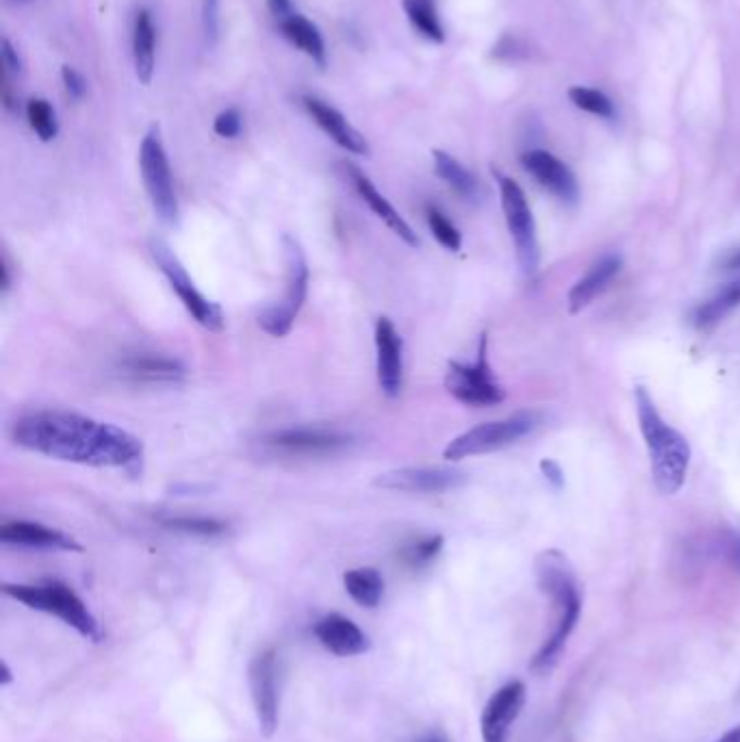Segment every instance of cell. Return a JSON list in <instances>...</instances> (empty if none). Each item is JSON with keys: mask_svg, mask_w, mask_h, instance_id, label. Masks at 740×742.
I'll return each instance as SVG.
<instances>
[{"mask_svg": "<svg viewBox=\"0 0 740 742\" xmlns=\"http://www.w3.org/2000/svg\"><path fill=\"white\" fill-rule=\"evenodd\" d=\"M11 439L29 452L100 469H131L144 458V443L133 432L70 411L22 415L11 424Z\"/></svg>", "mask_w": 740, "mask_h": 742, "instance_id": "1", "label": "cell"}, {"mask_svg": "<svg viewBox=\"0 0 740 742\" xmlns=\"http://www.w3.org/2000/svg\"><path fill=\"white\" fill-rule=\"evenodd\" d=\"M537 582L541 591L552 601L554 628L550 636L545 638L539 654L534 656L532 671L550 673L556 667L560 654H563V649L567 647L569 638L580 621L582 593L569 560L556 552V549L543 552L537 558Z\"/></svg>", "mask_w": 740, "mask_h": 742, "instance_id": "2", "label": "cell"}, {"mask_svg": "<svg viewBox=\"0 0 740 742\" xmlns=\"http://www.w3.org/2000/svg\"><path fill=\"white\" fill-rule=\"evenodd\" d=\"M634 402L654 482L660 493L675 495L686 482L688 465H691V443L680 430L662 419L652 393L645 387L639 385L634 389Z\"/></svg>", "mask_w": 740, "mask_h": 742, "instance_id": "3", "label": "cell"}, {"mask_svg": "<svg viewBox=\"0 0 740 742\" xmlns=\"http://www.w3.org/2000/svg\"><path fill=\"white\" fill-rule=\"evenodd\" d=\"M3 593L31 610L53 614L87 641L100 643L102 636H105L98 619L87 608L85 601L74 593V588L59 580H44L37 584H3Z\"/></svg>", "mask_w": 740, "mask_h": 742, "instance_id": "4", "label": "cell"}, {"mask_svg": "<svg viewBox=\"0 0 740 742\" xmlns=\"http://www.w3.org/2000/svg\"><path fill=\"white\" fill-rule=\"evenodd\" d=\"M543 419L545 415L541 411H519L506 419L487 421V424H480L452 439L443 450V458L463 460L469 456L504 450V447L521 441L523 437H528V434L541 428Z\"/></svg>", "mask_w": 740, "mask_h": 742, "instance_id": "5", "label": "cell"}, {"mask_svg": "<svg viewBox=\"0 0 740 742\" xmlns=\"http://www.w3.org/2000/svg\"><path fill=\"white\" fill-rule=\"evenodd\" d=\"M285 265H287V283L285 293L276 304L267 306L257 317L263 332L270 337H287L293 322L306 302L309 293V263H306L304 250L291 235H285Z\"/></svg>", "mask_w": 740, "mask_h": 742, "instance_id": "6", "label": "cell"}, {"mask_svg": "<svg viewBox=\"0 0 740 742\" xmlns=\"http://www.w3.org/2000/svg\"><path fill=\"white\" fill-rule=\"evenodd\" d=\"M148 248H150L152 259H155L161 274L168 278L172 291L176 293L178 300L183 302V306L189 311V315L194 317L202 328H207L211 332H222L224 324H226L222 306L218 302L209 300L196 287L194 280H191V276L187 274L185 265L181 263V259L176 257L174 250L168 246V243H165L159 237H152L148 241Z\"/></svg>", "mask_w": 740, "mask_h": 742, "instance_id": "7", "label": "cell"}, {"mask_svg": "<svg viewBox=\"0 0 740 742\" xmlns=\"http://www.w3.org/2000/svg\"><path fill=\"white\" fill-rule=\"evenodd\" d=\"M495 178H497V185H500L502 211L506 217L508 233L515 243L519 267L523 274L532 276L539 270L541 248H539V237H537V224H534V215L528 204V198L526 194H523L519 183L513 181L510 176L495 172Z\"/></svg>", "mask_w": 740, "mask_h": 742, "instance_id": "8", "label": "cell"}, {"mask_svg": "<svg viewBox=\"0 0 740 742\" xmlns=\"http://www.w3.org/2000/svg\"><path fill=\"white\" fill-rule=\"evenodd\" d=\"M139 170H142L152 209H155L163 224L174 226L178 222V198L174 191L168 152H165L157 126H152L144 135L142 146H139Z\"/></svg>", "mask_w": 740, "mask_h": 742, "instance_id": "9", "label": "cell"}, {"mask_svg": "<svg viewBox=\"0 0 740 742\" xmlns=\"http://www.w3.org/2000/svg\"><path fill=\"white\" fill-rule=\"evenodd\" d=\"M487 343V335H482L476 361L471 365L452 361L448 374H445V389L454 400L467 406H493L506 398L502 385L495 380L489 365Z\"/></svg>", "mask_w": 740, "mask_h": 742, "instance_id": "10", "label": "cell"}, {"mask_svg": "<svg viewBox=\"0 0 740 742\" xmlns=\"http://www.w3.org/2000/svg\"><path fill=\"white\" fill-rule=\"evenodd\" d=\"M280 664L274 647L259 651L248 667V684L261 734L272 738L280 723Z\"/></svg>", "mask_w": 740, "mask_h": 742, "instance_id": "11", "label": "cell"}, {"mask_svg": "<svg viewBox=\"0 0 740 742\" xmlns=\"http://www.w3.org/2000/svg\"><path fill=\"white\" fill-rule=\"evenodd\" d=\"M352 434L330 428H285L265 437V445L283 456H335L350 450Z\"/></svg>", "mask_w": 740, "mask_h": 742, "instance_id": "12", "label": "cell"}, {"mask_svg": "<svg viewBox=\"0 0 740 742\" xmlns=\"http://www.w3.org/2000/svg\"><path fill=\"white\" fill-rule=\"evenodd\" d=\"M467 482V473L454 467H400L380 473L376 486L400 493H445Z\"/></svg>", "mask_w": 740, "mask_h": 742, "instance_id": "13", "label": "cell"}, {"mask_svg": "<svg viewBox=\"0 0 740 742\" xmlns=\"http://www.w3.org/2000/svg\"><path fill=\"white\" fill-rule=\"evenodd\" d=\"M526 699L528 688L519 680L497 688L480 716L482 742H508L510 729L519 719L523 706H526Z\"/></svg>", "mask_w": 740, "mask_h": 742, "instance_id": "14", "label": "cell"}, {"mask_svg": "<svg viewBox=\"0 0 740 742\" xmlns=\"http://www.w3.org/2000/svg\"><path fill=\"white\" fill-rule=\"evenodd\" d=\"M374 341L378 387L387 398L395 400L404 385V341L389 317H380L376 322Z\"/></svg>", "mask_w": 740, "mask_h": 742, "instance_id": "15", "label": "cell"}, {"mask_svg": "<svg viewBox=\"0 0 740 742\" xmlns=\"http://www.w3.org/2000/svg\"><path fill=\"white\" fill-rule=\"evenodd\" d=\"M521 165L526 172L537 181L541 187H545L550 194H554L560 202L565 204H576L580 198V185L576 174L571 172L567 163L554 157L547 150H528L523 152Z\"/></svg>", "mask_w": 740, "mask_h": 742, "instance_id": "16", "label": "cell"}, {"mask_svg": "<svg viewBox=\"0 0 740 742\" xmlns=\"http://www.w3.org/2000/svg\"><path fill=\"white\" fill-rule=\"evenodd\" d=\"M0 543L24 549H44V552H83V545L68 532L22 519L7 521L0 526Z\"/></svg>", "mask_w": 740, "mask_h": 742, "instance_id": "17", "label": "cell"}, {"mask_svg": "<svg viewBox=\"0 0 740 742\" xmlns=\"http://www.w3.org/2000/svg\"><path fill=\"white\" fill-rule=\"evenodd\" d=\"M315 638L320 645L339 658H354L363 656L372 647L369 636L356 625L352 619L343 617L339 612L324 614V617L315 623Z\"/></svg>", "mask_w": 740, "mask_h": 742, "instance_id": "18", "label": "cell"}, {"mask_svg": "<svg viewBox=\"0 0 740 742\" xmlns=\"http://www.w3.org/2000/svg\"><path fill=\"white\" fill-rule=\"evenodd\" d=\"M302 105L306 113H309V118L320 126L322 133H326L330 139H333L339 148L348 150L352 152V155H359V157L369 155L367 139L354 129L350 120L337 107L328 105L326 100L315 98V96H304Z\"/></svg>", "mask_w": 740, "mask_h": 742, "instance_id": "19", "label": "cell"}, {"mask_svg": "<svg viewBox=\"0 0 740 742\" xmlns=\"http://www.w3.org/2000/svg\"><path fill=\"white\" fill-rule=\"evenodd\" d=\"M348 172H350V181L356 189V194L361 196V200L367 204L369 209L374 211V215L378 217V220L385 222L395 235H398L406 246L411 248H417L419 246V237L413 230V226L408 224L404 217L395 211L393 204L380 194L378 187L369 181V176L365 172H361L359 168H354V165H348Z\"/></svg>", "mask_w": 740, "mask_h": 742, "instance_id": "20", "label": "cell"}, {"mask_svg": "<svg viewBox=\"0 0 740 742\" xmlns=\"http://www.w3.org/2000/svg\"><path fill=\"white\" fill-rule=\"evenodd\" d=\"M621 265H623V259L619 257V254H606V257L593 263L591 270L571 287L569 298H567L569 311L576 315L584 311L597 296H602V293L610 287L612 280H615L617 274L621 272Z\"/></svg>", "mask_w": 740, "mask_h": 742, "instance_id": "21", "label": "cell"}, {"mask_svg": "<svg viewBox=\"0 0 740 742\" xmlns=\"http://www.w3.org/2000/svg\"><path fill=\"white\" fill-rule=\"evenodd\" d=\"M133 66L142 85H150L157 66V29L148 9H139L133 24Z\"/></svg>", "mask_w": 740, "mask_h": 742, "instance_id": "22", "label": "cell"}, {"mask_svg": "<svg viewBox=\"0 0 740 742\" xmlns=\"http://www.w3.org/2000/svg\"><path fill=\"white\" fill-rule=\"evenodd\" d=\"M280 33H283L285 40L296 46L300 53H304L317 66L324 68L326 66V42L322 31L317 29V24H313L309 18L302 14H291L287 18L280 20Z\"/></svg>", "mask_w": 740, "mask_h": 742, "instance_id": "23", "label": "cell"}, {"mask_svg": "<svg viewBox=\"0 0 740 742\" xmlns=\"http://www.w3.org/2000/svg\"><path fill=\"white\" fill-rule=\"evenodd\" d=\"M122 374L135 380L148 382H178L185 378V365L170 356L157 354H142L131 356L122 363Z\"/></svg>", "mask_w": 740, "mask_h": 742, "instance_id": "24", "label": "cell"}, {"mask_svg": "<svg viewBox=\"0 0 740 742\" xmlns=\"http://www.w3.org/2000/svg\"><path fill=\"white\" fill-rule=\"evenodd\" d=\"M343 586L354 604L363 608H378L385 597V578L374 567H356L343 575Z\"/></svg>", "mask_w": 740, "mask_h": 742, "instance_id": "25", "label": "cell"}, {"mask_svg": "<svg viewBox=\"0 0 740 742\" xmlns=\"http://www.w3.org/2000/svg\"><path fill=\"white\" fill-rule=\"evenodd\" d=\"M432 159H435V172L441 178L443 183H448L458 196L476 202L482 196V187L478 183V178L471 174L465 165L454 159L452 155L443 150L432 152Z\"/></svg>", "mask_w": 740, "mask_h": 742, "instance_id": "26", "label": "cell"}, {"mask_svg": "<svg viewBox=\"0 0 740 742\" xmlns=\"http://www.w3.org/2000/svg\"><path fill=\"white\" fill-rule=\"evenodd\" d=\"M740 306V276L727 283L721 291L706 302H701L693 313V326L699 330H710L717 326L721 319Z\"/></svg>", "mask_w": 740, "mask_h": 742, "instance_id": "27", "label": "cell"}, {"mask_svg": "<svg viewBox=\"0 0 740 742\" xmlns=\"http://www.w3.org/2000/svg\"><path fill=\"white\" fill-rule=\"evenodd\" d=\"M402 9L411 27L421 37L435 44L445 42V29L437 11V0H402Z\"/></svg>", "mask_w": 740, "mask_h": 742, "instance_id": "28", "label": "cell"}, {"mask_svg": "<svg viewBox=\"0 0 740 742\" xmlns=\"http://www.w3.org/2000/svg\"><path fill=\"white\" fill-rule=\"evenodd\" d=\"M163 528L189 534V536H200V539H215V536H222L228 532V526L220 519L213 517H168L161 519Z\"/></svg>", "mask_w": 740, "mask_h": 742, "instance_id": "29", "label": "cell"}, {"mask_svg": "<svg viewBox=\"0 0 740 742\" xmlns=\"http://www.w3.org/2000/svg\"><path fill=\"white\" fill-rule=\"evenodd\" d=\"M27 120L33 133L42 139V142H53L59 135V120L53 105L46 98H31L27 102Z\"/></svg>", "mask_w": 740, "mask_h": 742, "instance_id": "30", "label": "cell"}, {"mask_svg": "<svg viewBox=\"0 0 740 742\" xmlns=\"http://www.w3.org/2000/svg\"><path fill=\"white\" fill-rule=\"evenodd\" d=\"M443 545H445V539L441 534H435V536H426V539H419L411 545H406L402 549V562L408 567V569H424L428 565H432L439 558V554L443 552Z\"/></svg>", "mask_w": 740, "mask_h": 742, "instance_id": "31", "label": "cell"}, {"mask_svg": "<svg viewBox=\"0 0 740 742\" xmlns=\"http://www.w3.org/2000/svg\"><path fill=\"white\" fill-rule=\"evenodd\" d=\"M426 222H428L430 233L435 235V239L441 243L445 250L458 252L463 248L461 230L456 228V224L441 209L432 207V204H430V207H426Z\"/></svg>", "mask_w": 740, "mask_h": 742, "instance_id": "32", "label": "cell"}, {"mask_svg": "<svg viewBox=\"0 0 740 742\" xmlns=\"http://www.w3.org/2000/svg\"><path fill=\"white\" fill-rule=\"evenodd\" d=\"M569 98H571V102L578 109H582L586 113L599 115V118H612V115H615V107H612V100L604 92H599V89L582 87V85L571 87L569 89Z\"/></svg>", "mask_w": 740, "mask_h": 742, "instance_id": "33", "label": "cell"}, {"mask_svg": "<svg viewBox=\"0 0 740 742\" xmlns=\"http://www.w3.org/2000/svg\"><path fill=\"white\" fill-rule=\"evenodd\" d=\"M213 131L215 135H220L224 139H237L241 131H244V115H241L239 109L235 107L224 109L222 113L215 115Z\"/></svg>", "mask_w": 740, "mask_h": 742, "instance_id": "34", "label": "cell"}, {"mask_svg": "<svg viewBox=\"0 0 740 742\" xmlns=\"http://www.w3.org/2000/svg\"><path fill=\"white\" fill-rule=\"evenodd\" d=\"M202 33L209 46L220 37V0H202Z\"/></svg>", "mask_w": 740, "mask_h": 742, "instance_id": "35", "label": "cell"}, {"mask_svg": "<svg viewBox=\"0 0 740 742\" xmlns=\"http://www.w3.org/2000/svg\"><path fill=\"white\" fill-rule=\"evenodd\" d=\"M721 556L736 573H740V530H730L721 539Z\"/></svg>", "mask_w": 740, "mask_h": 742, "instance_id": "36", "label": "cell"}, {"mask_svg": "<svg viewBox=\"0 0 740 742\" xmlns=\"http://www.w3.org/2000/svg\"><path fill=\"white\" fill-rule=\"evenodd\" d=\"M61 81H63V85H66V92H68L70 98L81 100L85 96V92H87V81H85V76L79 70H76V68L63 66L61 68Z\"/></svg>", "mask_w": 740, "mask_h": 742, "instance_id": "37", "label": "cell"}, {"mask_svg": "<svg viewBox=\"0 0 740 742\" xmlns=\"http://www.w3.org/2000/svg\"><path fill=\"white\" fill-rule=\"evenodd\" d=\"M541 471H543L545 480L550 482L554 486V489H563V486H565V473H563V469H560V465L556 463V460L543 458L541 460Z\"/></svg>", "mask_w": 740, "mask_h": 742, "instance_id": "38", "label": "cell"}, {"mask_svg": "<svg viewBox=\"0 0 740 742\" xmlns=\"http://www.w3.org/2000/svg\"><path fill=\"white\" fill-rule=\"evenodd\" d=\"M3 50H0V57H3V66H5V72H14L18 74L22 70V61L16 53V48L11 46L9 40H3V46H0Z\"/></svg>", "mask_w": 740, "mask_h": 742, "instance_id": "39", "label": "cell"}, {"mask_svg": "<svg viewBox=\"0 0 740 742\" xmlns=\"http://www.w3.org/2000/svg\"><path fill=\"white\" fill-rule=\"evenodd\" d=\"M719 265H721L723 272H736V270H740V246L738 248H732V250H727L723 254V257L719 259Z\"/></svg>", "mask_w": 740, "mask_h": 742, "instance_id": "40", "label": "cell"}, {"mask_svg": "<svg viewBox=\"0 0 740 742\" xmlns=\"http://www.w3.org/2000/svg\"><path fill=\"white\" fill-rule=\"evenodd\" d=\"M267 7H270L272 14L276 18H287L293 14V7H291V0H267Z\"/></svg>", "mask_w": 740, "mask_h": 742, "instance_id": "41", "label": "cell"}, {"mask_svg": "<svg viewBox=\"0 0 740 742\" xmlns=\"http://www.w3.org/2000/svg\"><path fill=\"white\" fill-rule=\"evenodd\" d=\"M0 276H3V280H0V289H3V293H7L11 287V276H9V265L5 261L3 265H0Z\"/></svg>", "mask_w": 740, "mask_h": 742, "instance_id": "42", "label": "cell"}, {"mask_svg": "<svg viewBox=\"0 0 740 742\" xmlns=\"http://www.w3.org/2000/svg\"><path fill=\"white\" fill-rule=\"evenodd\" d=\"M714 742H740V725L732 727L730 732H725L721 738H717Z\"/></svg>", "mask_w": 740, "mask_h": 742, "instance_id": "43", "label": "cell"}, {"mask_svg": "<svg viewBox=\"0 0 740 742\" xmlns=\"http://www.w3.org/2000/svg\"><path fill=\"white\" fill-rule=\"evenodd\" d=\"M417 742H450V740H448V736H443L441 732H432V734H428L424 738H419Z\"/></svg>", "mask_w": 740, "mask_h": 742, "instance_id": "44", "label": "cell"}, {"mask_svg": "<svg viewBox=\"0 0 740 742\" xmlns=\"http://www.w3.org/2000/svg\"><path fill=\"white\" fill-rule=\"evenodd\" d=\"M9 682H11V671H9L7 664H3V686H7Z\"/></svg>", "mask_w": 740, "mask_h": 742, "instance_id": "45", "label": "cell"}]
</instances>
